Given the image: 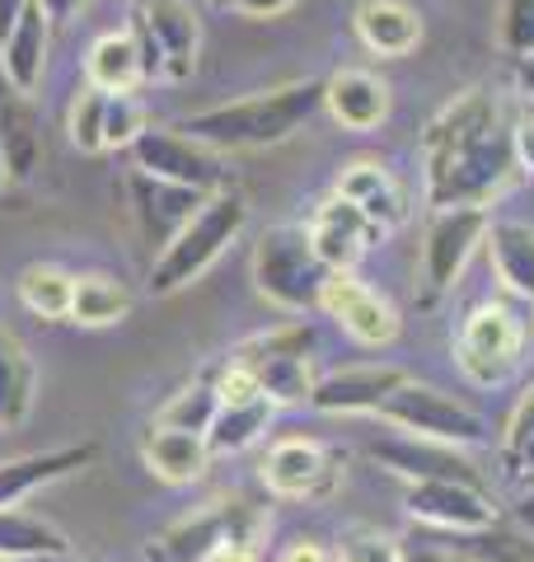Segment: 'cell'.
Segmentation results:
<instances>
[{"label": "cell", "mask_w": 534, "mask_h": 562, "mask_svg": "<svg viewBox=\"0 0 534 562\" xmlns=\"http://www.w3.org/2000/svg\"><path fill=\"white\" fill-rule=\"evenodd\" d=\"M511 122L492 90H465L426 122L422 179L426 206H488L511 183Z\"/></svg>", "instance_id": "cell-1"}, {"label": "cell", "mask_w": 534, "mask_h": 562, "mask_svg": "<svg viewBox=\"0 0 534 562\" xmlns=\"http://www.w3.org/2000/svg\"><path fill=\"white\" fill-rule=\"evenodd\" d=\"M319 109H324V80H291V85H277V90L211 103L202 113H188L178 127L225 155L230 150H267V146L291 140Z\"/></svg>", "instance_id": "cell-2"}, {"label": "cell", "mask_w": 534, "mask_h": 562, "mask_svg": "<svg viewBox=\"0 0 534 562\" xmlns=\"http://www.w3.org/2000/svg\"><path fill=\"white\" fill-rule=\"evenodd\" d=\"M244 225H248V202L240 198V192L235 188L211 192V198L198 206V216H192L183 231L155 254L151 291L155 295H178L183 286H192V281H198L211 262L244 235Z\"/></svg>", "instance_id": "cell-3"}, {"label": "cell", "mask_w": 534, "mask_h": 562, "mask_svg": "<svg viewBox=\"0 0 534 562\" xmlns=\"http://www.w3.org/2000/svg\"><path fill=\"white\" fill-rule=\"evenodd\" d=\"M324 281H329V268L314 254L305 225H272V231H263L254 249V291L267 305L287 314L319 310Z\"/></svg>", "instance_id": "cell-4"}, {"label": "cell", "mask_w": 534, "mask_h": 562, "mask_svg": "<svg viewBox=\"0 0 534 562\" xmlns=\"http://www.w3.org/2000/svg\"><path fill=\"white\" fill-rule=\"evenodd\" d=\"M263 525H267V516L244 497L207 502L202 512L178 516L159 535H151L146 549H141V562H216L225 543L258 539Z\"/></svg>", "instance_id": "cell-5"}, {"label": "cell", "mask_w": 534, "mask_h": 562, "mask_svg": "<svg viewBox=\"0 0 534 562\" xmlns=\"http://www.w3.org/2000/svg\"><path fill=\"white\" fill-rule=\"evenodd\" d=\"M230 361H240L248 375L258 380V390L277 403V408H300L314 394V328L305 319L281 324L272 333L240 342L230 351Z\"/></svg>", "instance_id": "cell-6"}, {"label": "cell", "mask_w": 534, "mask_h": 562, "mask_svg": "<svg viewBox=\"0 0 534 562\" xmlns=\"http://www.w3.org/2000/svg\"><path fill=\"white\" fill-rule=\"evenodd\" d=\"M127 29L141 47L146 80H188L198 70L202 52V24L188 0H132Z\"/></svg>", "instance_id": "cell-7"}, {"label": "cell", "mask_w": 534, "mask_h": 562, "mask_svg": "<svg viewBox=\"0 0 534 562\" xmlns=\"http://www.w3.org/2000/svg\"><path fill=\"white\" fill-rule=\"evenodd\" d=\"M380 422H389L394 431L422 436V441H441V446H483L488 441V422L483 413H474L469 403H459L455 394L436 390V384H422L408 375L394 394L385 398V408L376 413Z\"/></svg>", "instance_id": "cell-8"}, {"label": "cell", "mask_w": 534, "mask_h": 562, "mask_svg": "<svg viewBox=\"0 0 534 562\" xmlns=\"http://www.w3.org/2000/svg\"><path fill=\"white\" fill-rule=\"evenodd\" d=\"M521 351H525V324L521 314L502 301H483L469 310V319L459 324V338H455V361H459V375L478 390H497L515 375L521 366Z\"/></svg>", "instance_id": "cell-9"}, {"label": "cell", "mask_w": 534, "mask_h": 562, "mask_svg": "<svg viewBox=\"0 0 534 562\" xmlns=\"http://www.w3.org/2000/svg\"><path fill=\"white\" fill-rule=\"evenodd\" d=\"M132 160H136V169L155 173V179L198 188V192H207V198L211 192L235 188V169H230L225 150L188 136L183 127H146L132 140Z\"/></svg>", "instance_id": "cell-10"}, {"label": "cell", "mask_w": 534, "mask_h": 562, "mask_svg": "<svg viewBox=\"0 0 534 562\" xmlns=\"http://www.w3.org/2000/svg\"><path fill=\"white\" fill-rule=\"evenodd\" d=\"M488 225H492L488 206H441V211H432L426 235H422V301L426 305H436L441 295L465 277L469 258L483 249Z\"/></svg>", "instance_id": "cell-11"}, {"label": "cell", "mask_w": 534, "mask_h": 562, "mask_svg": "<svg viewBox=\"0 0 534 562\" xmlns=\"http://www.w3.org/2000/svg\"><path fill=\"white\" fill-rule=\"evenodd\" d=\"M403 512L413 516L426 530L441 535H488L497 530V506L483 492V483H465V479H422L408 483L403 492Z\"/></svg>", "instance_id": "cell-12"}, {"label": "cell", "mask_w": 534, "mask_h": 562, "mask_svg": "<svg viewBox=\"0 0 534 562\" xmlns=\"http://www.w3.org/2000/svg\"><path fill=\"white\" fill-rule=\"evenodd\" d=\"M337 479H343L337 454L329 446L310 441V436H287L263 460V487L277 502H319L337 487Z\"/></svg>", "instance_id": "cell-13"}, {"label": "cell", "mask_w": 534, "mask_h": 562, "mask_svg": "<svg viewBox=\"0 0 534 562\" xmlns=\"http://www.w3.org/2000/svg\"><path fill=\"white\" fill-rule=\"evenodd\" d=\"M319 310L347 333L356 347L380 351L399 338V314L385 301L380 291H370L356 272H329L324 295H319Z\"/></svg>", "instance_id": "cell-14"}, {"label": "cell", "mask_w": 534, "mask_h": 562, "mask_svg": "<svg viewBox=\"0 0 534 562\" xmlns=\"http://www.w3.org/2000/svg\"><path fill=\"white\" fill-rule=\"evenodd\" d=\"M127 202H132L136 235L146 239L151 254H159L192 216H198V206L207 202V192L169 183V179H155V173H146V169H132L127 173Z\"/></svg>", "instance_id": "cell-15"}, {"label": "cell", "mask_w": 534, "mask_h": 562, "mask_svg": "<svg viewBox=\"0 0 534 562\" xmlns=\"http://www.w3.org/2000/svg\"><path fill=\"white\" fill-rule=\"evenodd\" d=\"M408 380L403 366H389V361H366V366H343L333 375H319L314 380V394H310V408L314 413H329V417H361V413H380L385 398L399 390Z\"/></svg>", "instance_id": "cell-16"}, {"label": "cell", "mask_w": 534, "mask_h": 562, "mask_svg": "<svg viewBox=\"0 0 534 562\" xmlns=\"http://www.w3.org/2000/svg\"><path fill=\"white\" fill-rule=\"evenodd\" d=\"M310 231V244L314 254L324 258L329 272H356V262H361V254L370 249L376 239H385V231L376 221H366L361 211H356L347 198H333L314 206V216L305 221Z\"/></svg>", "instance_id": "cell-17"}, {"label": "cell", "mask_w": 534, "mask_h": 562, "mask_svg": "<svg viewBox=\"0 0 534 562\" xmlns=\"http://www.w3.org/2000/svg\"><path fill=\"white\" fill-rule=\"evenodd\" d=\"M370 460L385 464L389 473H399L403 483H422V479H465L478 483V469L459 454V446H441V441H422V436H389V441L370 446Z\"/></svg>", "instance_id": "cell-18"}, {"label": "cell", "mask_w": 534, "mask_h": 562, "mask_svg": "<svg viewBox=\"0 0 534 562\" xmlns=\"http://www.w3.org/2000/svg\"><path fill=\"white\" fill-rule=\"evenodd\" d=\"M389 85L366 66H343L324 80V113L347 132H376L389 117Z\"/></svg>", "instance_id": "cell-19"}, {"label": "cell", "mask_w": 534, "mask_h": 562, "mask_svg": "<svg viewBox=\"0 0 534 562\" xmlns=\"http://www.w3.org/2000/svg\"><path fill=\"white\" fill-rule=\"evenodd\" d=\"M0 155H5L10 183H29L43 169V127L33 113V94L14 90L5 66H0Z\"/></svg>", "instance_id": "cell-20"}, {"label": "cell", "mask_w": 534, "mask_h": 562, "mask_svg": "<svg viewBox=\"0 0 534 562\" xmlns=\"http://www.w3.org/2000/svg\"><path fill=\"white\" fill-rule=\"evenodd\" d=\"M99 460V446L94 441H80V446H57V450H38V454H20V460H5L0 464V506H20L24 497H33L38 487H52L80 473Z\"/></svg>", "instance_id": "cell-21"}, {"label": "cell", "mask_w": 534, "mask_h": 562, "mask_svg": "<svg viewBox=\"0 0 534 562\" xmlns=\"http://www.w3.org/2000/svg\"><path fill=\"white\" fill-rule=\"evenodd\" d=\"M141 460L155 473L159 483L169 487H188L198 483L207 464H211V446L202 431H183V427H165V422H151L146 436H141Z\"/></svg>", "instance_id": "cell-22"}, {"label": "cell", "mask_w": 534, "mask_h": 562, "mask_svg": "<svg viewBox=\"0 0 534 562\" xmlns=\"http://www.w3.org/2000/svg\"><path fill=\"white\" fill-rule=\"evenodd\" d=\"M333 192H337V198H347L366 221H376L385 235L399 231V225L408 221L403 188H399V179L380 160H352L343 173H337V188Z\"/></svg>", "instance_id": "cell-23"}, {"label": "cell", "mask_w": 534, "mask_h": 562, "mask_svg": "<svg viewBox=\"0 0 534 562\" xmlns=\"http://www.w3.org/2000/svg\"><path fill=\"white\" fill-rule=\"evenodd\" d=\"M352 29L376 57H408L422 43V14L408 0H361L352 14Z\"/></svg>", "instance_id": "cell-24"}, {"label": "cell", "mask_w": 534, "mask_h": 562, "mask_svg": "<svg viewBox=\"0 0 534 562\" xmlns=\"http://www.w3.org/2000/svg\"><path fill=\"white\" fill-rule=\"evenodd\" d=\"M47 52H52V20L38 0H33V5L20 14V24L5 33V43H0V66H5V76L14 80V90L38 94L43 70H47Z\"/></svg>", "instance_id": "cell-25"}, {"label": "cell", "mask_w": 534, "mask_h": 562, "mask_svg": "<svg viewBox=\"0 0 534 562\" xmlns=\"http://www.w3.org/2000/svg\"><path fill=\"white\" fill-rule=\"evenodd\" d=\"M483 249L492 258V272L511 301L534 305V225L525 221H492Z\"/></svg>", "instance_id": "cell-26"}, {"label": "cell", "mask_w": 534, "mask_h": 562, "mask_svg": "<svg viewBox=\"0 0 534 562\" xmlns=\"http://www.w3.org/2000/svg\"><path fill=\"white\" fill-rule=\"evenodd\" d=\"M33 390H38V371H33L29 347L10 328H0V427L5 431L29 422Z\"/></svg>", "instance_id": "cell-27"}, {"label": "cell", "mask_w": 534, "mask_h": 562, "mask_svg": "<svg viewBox=\"0 0 534 562\" xmlns=\"http://www.w3.org/2000/svg\"><path fill=\"white\" fill-rule=\"evenodd\" d=\"M85 76L94 90H109V94H127L146 80V66H141V47L132 38V29H118V33H103V38L89 47L85 57Z\"/></svg>", "instance_id": "cell-28"}, {"label": "cell", "mask_w": 534, "mask_h": 562, "mask_svg": "<svg viewBox=\"0 0 534 562\" xmlns=\"http://www.w3.org/2000/svg\"><path fill=\"white\" fill-rule=\"evenodd\" d=\"M14 558H70V539L43 516L0 506V562Z\"/></svg>", "instance_id": "cell-29"}, {"label": "cell", "mask_w": 534, "mask_h": 562, "mask_svg": "<svg viewBox=\"0 0 534 562\" xmlns=\"http://www.w3.org/2000/svg\"><path fill=\"white\" fill-rule=\"evenodd\" d=\"M272 413H277V403L267 398V394L240 398V403H221L216 422L207 427L211 454H240V450H248V446H258L263 431H267V422H272Z\"/></svg>", "instance_id": "cell-30"}, {"label": "cell", "mask_w": 534, "mask_h": 562, "mask_svg": "<svg viewBox=\"0 0 534 562\" xmlns=\"http://www.w3.org/2000/svg\"><path fill=\"white\" fill-rule=\"evenodd\" d=\"M132 314V291L109 272L76 277V295H70V324L85 328H109Z\"/></svg>", "instance_id": "cell-31"}, {"label": "cell", "mask_w": 534, "mask_h": 562, "mask_svg": "<svg viewBox=\"0 0 534 562\" xmlns=\"http://www.w3.org/2000/svg\"><path fill=\"white\" fill-rule=\"evenodd\" d=\"M14 291H20V301L29 314H38V319H70V295H76V277L62 272L57 262H33V268L20 272L14 281Z\"/></svg>", "instance_id": "cell-32"}, {"label": "cell", "mask_w": 534, "mask_h": 562, "mask_svg": "<svg viewBox=\"0 0 534 562\" xmlns=\"http://www.w3.org/2000/svg\"><path fill=\"white\" fill-rule=\"evenodd\" d=\"M216 408H221V394H216V380L202 375V380H188L178 394H169L159 403L155 422H165V427H183V431H202L216 422Z\"/></svg>", "instance_id": "cell-33"}, {"label": "cell", "mask_w": 534, "mask_h": 562, "mask_svg": "<svg viewBox=\"0 0 534 562\" xmlns=\"http://www.w3.org/2000/svg\"><path fill=\"white\" fill-rule=\"evenodd\" d=\"M333 558L337 562H403V543L394 535L376 530V525H347L337 535Z\"/></svg>", "instance_id": "cell-34"}, {"label": "cell", "mask_w": 534, "mask_h": 562, "mask_svg": "<svg viewBox=\"0 0 534 562\" xmlns=\"http://www.w3.org/2000/svg\"><path fill=\"white\" fill-rule=\"evenodd\" d=\"M103 103H109V90H94V85H85L76 94V103H70L66 132H70V146L85 150V155L103 150Z\"/></svg>", "instance_id": "cell-35"}, {"label": "cell", "mask_w": 534, "mask_h": 562, "mask_svg": "<svg viewBox=\"0 0 534 562\" xmlns=\"http://www.w3.org/2000/svg\"><path fill=\"white\" fill-rule=\"evenodd\" d=\"M146 109L127 94H109V103H103V150H132V140L146 132Z\"/></svg>", "instance_id": "cell-36"}, {"label": "cell", "mask_w": 534, "mask_h": 562, "mask_svg": "<svg viewBox=\"0 0 534 562\" xmlns=\"http://www.w3.org/2000/svg\"><path fill=\"white\" fill-rule=\"evenodd\" d=\"M502 47L515 61L534 57V0H502Z\"/></svg>", "instance_id": "cell-37"}, {"label": "cell", "mask_w": 534, "mask_h": 562, "mask_svg": "<svg viewBox=\"0 0 534 562\" xmlns=\"http://www.w3.org/2000/svg\"><path fill=\"white\" fill-rule=\"evenodd\" d=\"M502 441H507V454H530L534 450V384H530L521 398H515Z\"/></svg>", "instance_id": "cell-38"}, {"label": "cell", "mask_w": 534, "mask_h": 562, "mask_svg": "<svg viewBox=\"0 0 534 562\" xmlns=\"http://www.w3.org/2000/svg\"><path fill=\"white\" fill-rule=\"evenodd\" d=\"M511 150H515V169L534 173V113L511 117Z\"/></svg>", "instance_id": "cell-39"}, {"label": "cell", "mask_w": 534, "mask_h": 562, "mask_svg": "<svg viewBox=\"0 0 534 562\" xmlns=\"http://www.w3.org/2000/svg\"><path fill=\"white\" fill-rule=\"evenodd\" d=\"M403 562H483L474 549H436V543H403Z\"/></svg>", "instance_id": "cell-40"}, {"label": "cell", "mask_w": 534, "mask_h": 562, "mask_svg": "<svg viewBox=\"0 0 534 562\" xmlns=\"http://www.w3.org/2000/svg\"><path fill=\"white\" fill-rule=\"evenodd\" d=\"M277 562H337V558L319 539H296V543H287V549L277 553Z\"/></svg>", "instance_id": "cell-41"}, {"label": "cell", "mask_w": 534, "mask_h": 562, "mask_svg": "<svg viewBox=\"0 0 534 562\" xmlns=\"http://www.w3.org/2000/svg\"><path fill=\"white\" fill-rule=\"evenodd\" d=\"M296 0H235V10L244 20H277V14H287Z\"/></svg>", "instance_id": "cell-42"}, {"label": "cell", "mask_w": 534, "mask_h": 562, "mask_svg": "<svg viewBox=\"0 0 534 562\" xmlns=\"http://www.w3.org/2000/svg\"><path fill=\"white\" fill-rule=\"evenodd\" d=\"M216 562H263V549H258V539H235L216 553Z\"/></svg>", "instance_id": "cell-43"}, {"label": "cell", "mask_w": 534, "mask_h": 562, "mask_svg": "<svg viewBox=\"0 0 534 562\" xmlns=\"http://www.w3.org/2000/svg\"><path fill=\"white\" fill-rule=\"evenodd\" d=\"M38 5L47 10L52 24H66V20H76V14L89 5V0H38Z\"/></svg>", "instance_id": "cell-44"}, {"label": "cell", "mask_w": 534, "mask_h": 562, "mask_svg": "<svg viewBox=\"0 0 534 562\" xmlns=\"http://www.w3.org/2000/svg\"><path fill=\"white\" fill-rule=\"evenodd\" d=\"M33 5V0H0V43H5V33L20 24V14Z\"/></svg>", "instance_id": "cell-45"}, {"label": "cell", "mask_w": 534, "mask_h": 562, "mask_svg": "<svg viewBox=\"0 0 534 562\" xmlns=\"http://www.w3.org/2000/svg\"><path fill=\"white\" fill-rule=\"evenodd\" d=\"M521 90L534 99V57H525V61H521Z\"/></svg>", "instance_id": "cell-46"}, {"label": "cell", "mask_w": 534, "mask_h": 562, "mask_svg": "<svg viewBox=\"0 0 534 562\" xmlns=\"http://www.w3.org/2000/svg\"><path fill=\"white\" fill-rule=\"evenodd\" d=\"M5 188H10V169H5V155H0V198H5Z\"/></svg>", "instance_id": "cell-47"}, {"label": "cell", "mask_w": 534, "mask_h": 562, "mask_svg": "<svg viewBox=\"0 0 534 562\" xmlns=\"http://www.w3.org/2000/svg\"><path fill=\"white\" fill-rule=\"evenodd\" d=\"M14 562H70V558H14Z\"/></svg>", "instance_id": "cell-48"}, {"label": "cell", "mask_w": 534, "mask_h": 562, "mask_svg": "<svg viewBox=\"0 0 534 562\" xmlns=\"http://www.w3.org/2000/svg\"><path fill=\"white\" fill-rule=\"evenodd\" d=\"M211 5H230V10H235V0H211Z\"/></svg>", "instance_id": "cell-49"}, {"label": "cell", "mask_w": 534, "mask_h": 562, "mask_svg": "<svg viewBox=\"0 0 534 562\" xmlns=\"http://www.w3.org/2000/svg\"><path fill=\"white\" fill-rule=\"evenodd\" d=\"M89 562H109V558H89Z\"/></svg>", "instance_id": "cell-50"}, {"label": "cell", "mask_w": 534, "mask_h": 562, "mask_svg": "<svg viewBox=\"0 0 534 562\" xmlns=\"http://www.w3.org/2000/svg\"><path fill=\"white\" fill-rule=\"evenodd\" d=\"M525 460H534V450H530V454H525Z\"/></svg>", "instance_id": "cell-51"}]
</instances>
